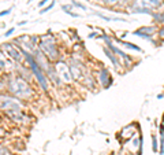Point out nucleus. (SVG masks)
I'll return each mask as SVG.
<instances>
[{"label": "nucleus", "mask_w": 164, "mask_h": 155, "mask_svg": "<svg viewBox=\"0 0 164 155\" xmlns=\"http://www.w3.org/2000/svg\"><path fill=\"white\" fill-rule=\"evenodd\" d=\"M127 34H129V32H122V34H121V36H118V37H119V39H123V40H125V37L127 36Z\"/></svg>", "instance_id": "2f4dec72"}, {"label": "nucleus", "mask_w": 164, "mask_h": 155, "mask_svg": "<svg viewBox=\"0 0 164 155\" xmlns=\"http://www.w3.org/2000/svg\"><path fill=\"white\" fill-rule=\"evenodd\" d=\"M94 71V75H96V81L99 88L101 89H109V88L113 85V77L111 74V71L108 70V67H105V65H99Z\"/></svg>", "instance_id": "9b49d317"}, {"label": "nucleus", "mask_w": 164, "mask_h": 155, "mask_svg": "<svg viewBox=\"0 0 164 155\" xmlns=\"http://www.w3.org/2000/svg\"><path fill=\"white\" fill-rule=\"evenodd\" d=\"M26 24H27V21H21V22H18V24H17V26H25Z\"/></svg>", "instance_id": "473e14b6"}, {"label": "nucleus", "mask_w": 164, "mask_h": 155, "mask_svg": "<svg viewBox=\"0 0 164 155\" xmlns=\"http://www.w3.org/2000/svg\"><path fill=\"white\" fill-rule=\"evenodd\" d=\"M6 81H7V89H6V92H8L12 96L18 97V99L23 100L26 103L36 99L37 89L34 88V84L25 80V78H22L15 71L10 73V74H6Z\"/></svg>", "instance_id": "f257e3e1"}, {"label": "nucleus", "mask_w": 164, "mask_h": 155, "mask_svg": "<svg viewBox=\"0 0 164 155\" xmlns=\"http://www.w3.org/2000/svg\"><path fill=\"white\" fill-rule=\"evenodd\" d=\"M0 69L3 70L4 74H10V73H14L15 69H17V63L14 61H11L4 52L0 50Z\"/></svg>", "instance_id": "2eb2a0df"}, {"label": "nucleus", "mask_w": 164, "mask_h": 155, "mask_svg": "<svg viewBox=\"0 0 164 155\" xmlns=\"http://www.w3.org/2000/svg\"><path fill=\"white\" fill-rule=\"evenodd\" d=\"M14 32H15V26H12V28H10V29H7V30H6L3 36H4L6 39H7V37H11L12 34H14Z\"/></svg>", "instance_id": "bb28decb"}, {"label": "nucleus", "mask_w": 164, "mask_h": 155, "mask_svg": "<svg viewBox=\"0 0 164 155\" xmlns=\"http://www.w3.org/2000/svg\"><path fill=\"white\" fill-rule=\"evenodd\" d=\"M39 48L51 63H55L59 59L66 58L62 48V43H59L58 36H55L51 32H47V33L39 36Z\"/></svg>", "instance_id": "f03ea898"}, {"label": "nucleus", "mask_w": 164, "mask_h": 155, "mask_svg": "<svg viewBox=\"0 0 164 155\" xmlns=\"http://www.w3.org/2000/svg\"><path fill=\"white\" fill-rule=\"evenodd\" d=\"M164 8V0H133L129 7V14H146L150 15L154 11Z\"/></svg>", "instance_id": "39448f33"}, {"label": "nucleus", "mask_w": 164, "mask_h": 155, "mask_svg": "<svg viewBox=\"0 0 164 155\" xmlns=\"http://www.w3.org/2000/svg\"><path fill=\"white\" fill-rule=\"evenodd\" d=\"M96 2L99 3L100 6H103V7L108 8V10H115L119 0H96Z\"/></svg>", "instance_id": "412c9836"}, {"label": "nucleus", "mask_w": 164, "mask_h": 155, "mask_svg": "<svg viewBox=\"0 0 164 155\" xmlns=\"http://www.w3.org/2000/svg\"><path fill=\"white\" fill-rule=\"evenodd\" d=\"M0 155H15L7 145L4 144H0Z\"/></svg>", "instance_id": "393cba45"}, {"label": "nucleus", "mask_w": 164, "mask_h": 155, "mask_svg": "<svg viewBox=\"0 0 164 155\" xmlns=\"http://www.w3.org/2000/svg\"><path fill=\"white\" fill-rule=\"evenodd\" d=\"M11 41L15 43L17 45H19L25 54H31L33 55L34 51L39 48V36H34V34H26V33L19 34L15 39H12Z\"/></svg>", "instance_id": "0eeeda50"}, {"label": "nucleus", "mask_w": 164, "mask_h": 155, "mask_svg": "<svg viewBox=\"0 0 164 155\" xmlns=\"http://www.w3.org/2000/svg\"><path fill=\"white\" fill-rule=\"evenodd\" d=\"M70 3L74 6V8H80V10H82V11H88V6H85L84 3L78 2V0H71Z\"/></svg>", "instance_id": "b1692460"}, {"label": "nucleus", "mask_w": 164, "mask_h": 155, "mask_svg": "<svg viewBox=\"0 0 164 155\" xmlns=\"http://www.w3.org/2000/svg\"><path fill=\"white\" fill-rule=\"evenodd\" d=\"M99 36H100V33H97V32H90V33L88 34L89 39H99Z\"/></svg>", "instance_id": "c85d7f7f"}, {"label": "nucleus", "mask_w": 164, "mask_h": 155, "mask_svg": "<svg viewBox=\"0 0 164 155\" xmlns=\"http://www.w3.org/2000/svg\"><path fill=\"white\" fill-rule=\"evenodd\" d=\"M152 151L159 153V139H157L156 133H152Z\"/></svg>", "instance_id": "5701e85b"}, {"label": "nucleus", "mask_w": 164, "mask_h": 155, "mask_svg": "<svg viewBox=\"0 0 164 155\" xmlns=\"http://www.w3.org/2000/svg\"><path fill=\"white\" fill-rule=\"evenodd\" d=\"M66 61H67V63H68V67H70L72 78H74V81L78 84L82 78H84V75L86 74V71L89 70L90 66L88 65L86 61H82V59L74 58L72 55L66 56Z\"/></svg>", "instance_id": "423d86ee"}, {"label": "nucleus", "mask_w": 164, "mask_h": 155, "mask_svg": "<svg viewBox=\"0 0 164 155\" xmlns=\"http://www.w3.org/2000/svg\"><path fill=\"white\" fill-rule=\"evenodd\" d=\"M49 2H51V0H41V2L39 3V8H43V7H45L47 4H49Z\"/></svg>", "instance_id": "c756f323"}, {"label": "nucleus", "mask_w": 164, "mask_h": 155, "mask_svg": "<svg viewBox=\"0 0 164 155\" xmlns=\"http://www.w3.org/2000/svg\"><path fill=\"white\" fill-rule=\"evenodd\" d=\"M99 39H100V40H103L107 48H109L113 54H115L116 56H118V59H119V62H121L123 70L126 71V70H130V69H133L135 59H134L131 55H129L127 52L123 51L121 47H118L116 44H113L112 34H108V33H100Z\"/></svg>", "instance_id": "7ed1b4c3"}, {"label": "nucleus", "mask_w": 164, "mask_h": 155, "mask_svg": "<svg viewBox=\"0 0 164 155\" xmlns=\"http://www.w3.org/2000/svg\"><path fill=\"white\" fill-rule=\"evenodd\" d=\"M6 135H7V132H6V129L3 128L2 125H0V139H3V137H6Z\"/></svg>", "instance_id": "7c9ffc66"}, {"label": "nucleus", "mask_w": 164, "mask_h": 155, "mask_svg": "<svg viewBox=\"0 0 164 155\" xmlns=\"http://www.w3.org/2000/svg\"><path fill=\"white\" fill-rule=\"evenodd\" d=\"M25 65H27L30 67V70L33 71L34 75V83L36 85H39V88L43 92L48 93L49 92V87H51V83H49L47 74L44 73V70L39 66V63L36 62L34 56L31 54H25Z\"/></svg>", "instance_id": "20e7f679"}, {"label": "nucleus", "mask_w": 164, "mask_h": 155, "mask_svg": "<svg viewBox=\"0 0 164 155\" xmlns=\"http://www.w3.org/2000/svg\"><path fill=\"white\" fill-rule=\"evenodd\" d=\"M7 89V81H6V74L0 75V92H6Z\"/></svg>", "instance_id": "a878e982"}, {"label": "nucleus", "mask_w": 164, "mask_h": 155, "mask_svg": "<svg viewBox=\"0 0 164 155\" xmlns=\"http://www.w3.org/2000/svg\"><path fill=\"white\" fill-rule=\"evenodd\" d=\"M150 17H152V21L154 22V25L162 26V25H164V8H163V10L152 12V14H150Z\"/></svg>", "instance_id": "6ab92c4d"}, {"label": "nucleus", "mask_w": 164, "mask_h": 155, "mask_svg": "<svg viewBox=\"0 0 164 155\" xmlns=\"http://www.w3.org/2000/svg\"><path fill=\"white\" fill-rule=\"evenodd\" d=\"M140 133H141L140 124H138V122H131V124L123 126L121 131L118 132V135H116V139H118V141L122 145H125V144H127L133 137L138 136Z\"/></svg>", "instance_id": "f8f14e48"}, {"label": "nucleus", "mask_w": 164, "mask_h": 155, "mask_svg": "<svg viewBox=\"0 0 164 155\" xmlns=\"http://www.w3.org/2000/svg\"><path fill=\"white\" fill-rule=\"evenodd\" d=\"M53 69H55L56 74H58V77L60 78L62 84L64 85V87H70V85L75 84L74 78H72V74L70 71V67H68V63L66 61V58L63 59H59L58 62L53 63Z\"/></svg>", "instance_id": "9d476101"}, {"label": "nucleus", "mask_w": 164, "mask_h": 155, "mask_svg": "<svg viewBox=\"0 0 164 155\" xmlns=\"http://www.w3.org/2000/svg\"><path fill=\"white\" fill-rule=\"evenodd\" d=\"M157 33H159V26H157V25H149V26L138 28V29H135L131 34H133V36L140 37V39L148 40V41L154 44V45H157L156 41H154V37L157 36Z\"/></svg>", "instance_id": "ddd939ff"}, {"label": "nucleus", "mask_w": 164, "mask_h": 155, "mask_svg": "<svg viewBox=\"0 0 164 155\" xmlns=\"http://www.w3.org/2000/svg\"><path fill=\"white\" fill-rule=\"evenodd\" d=\"M11 11H12V7H8V8H6V10L0 11V18H3V17H7V15H10V14H11Z\"/></svg>", "instance_id": "cd10ccee"}, {"label": "nucleus", "mask_w": 164, "mask_h": 155, "mask_svg": "<svg viewBox=\"0 0 164 155\" xmlns=\"http://www.w3.org/2000/svg\"><path fill=\"white\" fill-rule=\"evenodd\" d=\"M27 103L18 97L12 96L8 92H0V113H6L10 110H18V109H26Z\"/></svg>", "instance_id": "6e6552de"}, {"label": "nucleus", "mask_w": 164, "mask_h": 155, "mask_svg": "<svg viewBox=\"0 0 164 155\" xmlns=\"http://www.w3.org/2000/svg\"><path fill=\"white\" fill-rule=\"evenodd\" d=\"M3 74H4V73H3V70H2V69H0V75H3Z\"/></svg>", "instance_id": "f704fd0d"}, {"label": "nucleus", "mask_w": 164, "mask_h": 155, "mask_svg": "<svg viewBox=\"0 0 164 155\" xmlns=\"http://www.w3.org/2000/svg\"><path fill=\"white\" fill-rule=\"evenodd\" d=\"M75 8H74V6L71 4H63L62 6V11L64 12V14H67V15H70V17L72 18H81V14H78V12H75L74 11Z\"/></svg>", "instance_id": "aec40b11"}, {"label": "nucleus", "mask_w": 164, "mask_h": 155, "mask_svg": "<svg viewBox=\"0 0 164 155\" xmlns=\"http://www.w3.org/2000/svg\"><path fill=\"white\" fill-rule=\"evenodd\" d=\"M55 6H56V2H55V0H51V3H49V4H47L45 7L40 8V11H39V12H40L41 15H43V14H47V12H48V11H51L52 8L55 7Z\"/></svg>", "instance_id": "4be33fe9"}, {"label": "nucleus", "mask_w": 164, "mask_h": 155, "mask_svg": "<svg viewBox=\"0 0 164 155\" xmlns=\"http://www.w3.org/2000/svg\"><path fill=\"white\" fill-rule=\"evenodd\" d=\"M164 97V93H160V95H157V99H163Z\"/></svg>", "instance_id": "72a5a7b5"}, {"label": "nucleus", "mask_w": 164, "mask_h": 155, "mask_svg": "<svg viewBox=\"0 0 164 155\" xmlns=\"http://www.w3.org/2000/svg\"><path fill=\"white\" fill-rule=\"evenodd\" d=\"M0 50L11 59L14 61L17 65H23L25 63V52L22 51V48L19 45H17L12 41H4L3 44H0Z\"/></svg>", "instance_id": "1a4fd4ad"}, {"label": "nucleus", "mask_w": 164, "mask_h": 155, "mask_svg": "<svg viewBox=\"0 0 164 155\" xmlns=\"http://www.w3.org/2000/svg\"><path fill=\"white\" fill-rule=\"evenodd\" d=\"M103 52H104V55L107 56V58L109 59V62L112 63V66H113V69H115L116 71H119V73H123L125 70H123V67H122V65H121V62H119V59H118V56L113 54L109 48H107L105 45H103Z\"/></svg>", "instance_id": "f3484780"}, {"label": "nucleus", "mask_w": 164, "mask_h": 155, "mask_svg": "<svg viewBox=\"0 0 164 155\" xmlns=\"http://www.w3.org/2000/svg\"><path fill=\"white\" fill-rule=\"evenodd\" d=\"M90 14L94 15V17H99L100 19H103V21H105V22H129L126 18H123V17H116V15H107V14H104V12L97 11V10H93Z\"/></svg>", "instance_id": "a211bd4d"}, {"label": "nucleus", "mask_w": 164, "mask_h": 155, "mask_svg": "<svg viewBox=\"0 0 164 155\" xmlns=\"http://www.w3.org/2000/svg\"><path fill=\"white\" fill-rule=\"evenodd\" d=\"M78 84L88 91H96L97 88H99L97 81H96V75H94V71H93L92 67H89V70L86 71V74L84 75V78H82Z\"/></svg>", "instance_id": "4468645a"}, {"label": "nucleus", "mask_w": 164, "mask_h": 155, "mask_svg": "<svg viewBox=\"0 0 164 155\" xmlns=\"http://www.w3.org/2000/svg\"><path fill=\"white\" fill-rule=\"evenodd\" d=\"M112 39H113V43H116L118 45L123 47V48L130 50V51H134V52H138V54H144V50L141 48L140 45H137V44L130 43V41H126V40H123V39H119V37L115 36V34H112Z\"/></svg>", "instance_id": "dca6fc26"}]
</instances>
